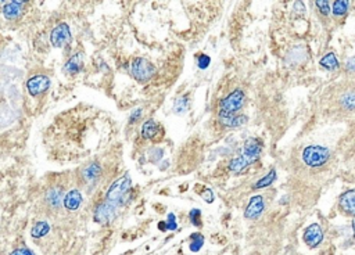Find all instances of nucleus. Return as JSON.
<instances>
[{"label":"nucleus","instance_id":"obj_23","mask_svg":"<svg viewBox=\"0 0 355 255\" xmlns=\"http://www.w3.org/2000/svg\"><path fill=\"white\" fill-rule=\"evenodd\" d=\"M204 241H205V239H204V236L201 235L200 232H197V233H193V235L190 236L189 250L192 251V252H198V251L203 248Z\"/></svg>","mask_w":355,"mask_h":255},{"label":"nucleus","instance_id":"obj_22","mask_svg":"<svg viewBox=\"0 0 355 255\" xmlns=\"http://www.w3.org/2000/svg\"><path fill=\"white\" fill-rule=\"evenodd\" d=\"M340 107L345 111L355 110V90H347L340 96Z\"/></svg>","mask_w":355,"mask_h":255},{"label":"nucleus","instance_id":"obj_31","mask_svg":"<svg viewBox=\"0 0 355 255\" xmlns=\"http://www.w3.org/2000/svg\"><path fill=\"white\" fill-rule=\"evenodd\" d=\"M201 199L207 203V204H211V203H214V200H215V196H214V192L211 189H208V187H205V189L203 190V193H201Z\"/></svg>","mask_w":355,"mask_h":255},{"label":"nucleus","instance_id":"obj_33","mask_svg":"<svg viewBox=\"0 0 355 255\" xmlns=\"http://www.w3.org/2000/svg\"><path fill=\"white\" fill-rule=\"evenodd\" d=\"M142 112H143L142 108H136V110H133L132 114H131V117H129V123L132 125V123L137 122V121H139V118L142 117Z\"/></svg>","mask_w":355,"mask_h":255},{"label":"nucleus","instance_id":"obj_11","mask_svg":"<svg viewBox=\"0 0 355 255\" xmlns=\"http://www.w3.org/2000/svg\"><path fill=\"white\" fill-rule=\"evenodd\" d=\"M265 209V200L261 194L253 196L249 201V205L244 211V218L249 220L258 219L261 214L264 212Z\"/></svg>","mask_w":355,"mask_h":255},{"label":"nucleus","instance_id":"obj_32","mask_svg":"<svg viewBox=\"0 0 355 255\" xmlns=\"http://www.w3.org/2000/svg\"><path fill=\"white\" fill-rule=\"evenodd\" d=\"M10 255H36L34 251L28 248V247H20V248H15L10 252Z\"/></svg>","mask_w":355,"mask_h":255},{"label":"nucleus","instance_id":"obj_20","mask_svg":"<svg viewBox=\"0 0 355 255\" xmlns=\"http://www.w3.org/2000/svg\"><path fill=\"white\" fill-rule=\"evenodd\" d=\"M49 233H50V225H49V222H46V220L36 222V224L32 226V229H31V236H32L34 239H43V237H46Z\"/></svg>","mask_w":355,"mask_h":255},{"label":"nucleus","instance_id":"obj_7","mask_svg":"<svg viewBox=\"0 0 355 255\" xmlns=\"http://www.w3.org/2000/svg\"><path fill=\"white\" fill-rule=\"evenodd\" d=\"M64 190L63 186H50L43 193V205L49 212H57L64 207Z\"/></svg>","mask_w":355,"mask_h":255},{"label":"nucleus","instance_id":"obj_2","mask_svg":"<svg viewBox=\"0 0 355 255\" xmlns=\"http://www.w3.org/2000/svg\"><path fill=\"white\" fill-rule=\"evenodd\" d=\"M131 192H132V179L129 172H125L118 179L112 180V183L107 189L106 197L103 201L112 205L114 208H124L131 197Z\"/></svg>","mask_w":355,"mask_h":255},{"label":"nucleus","instance_id":"obj_4","mask_svg":"<svg viewBox=\"0 0 355 255\" xmlns=\"http://www.w3.org/2000/svg\"><path fill=\"white\" fill-rule=\"evenodd\" d=\"M330 158V150L323 146H308L303 151V161L310 168H319Z\"/></svg>","mask_w":355,"mask_h":255},{"label":"nucleus","instance_id":"obj_26","mask_svg":"<svg viewBox=\"0 0 355 255\" xmlns=\"http://www.w3.org/2000/svg\"><path fill=\"white\" fill-rule=\"evenodd\" d=\"M348 7H350V2H347V0H337V2H333V5H332L333 16L335 17L345 16V13L348 11Z\"/></svg>","mask_w":355,"mask_h":255},{"label":"nucleus","instance_id":"obj_27","mask_svg":"<svg viewBox=\"0 0 355 255\" xmlns=\"http://www.w3.org/2000/svg\"><path fill=\"white\" fill-rule=\"evenodd\" d=\"M189 220L194 228H201L203 219H201V211L198 208H193L189 211Z\"/></svg>","mask_w":355,"mask_h":255},{"label":"nucleus","instance_id":"obj_18","mask_svg":"<svg viewBox=\"0 0 355 255\" xmlns=\"http://www.w3.org/2000/svg\"><path fill=\"white\" fill-rule=\"evenodd\" d=\"M83 68V54L82 53H76L72 57L68 58V61L64 66V71L70 75H76L79 74Z\"/></svg>","mask_w":355,"mask_h":255},{"label":"nucleus","instance_id":"obj_10","mask_svg":"<svg viewBox=\"0 0 355 255\" xmlns=\"http://www.w3.org/2000/svg\"><path fill=\"white\" fill-rule=\"evenodd\" d=\"M120 209L114 208L112 205L107 204L106 201H100L93 209V220L99 225H110L115 220Z\"/></svg>","mask_w":355,"mask_h":255},{"label":"nucleus","instance_id":"obj_15","mask_svg":"<svg viewBox=\"0 0 355 255\" xmlns=\"http://www.w3.org/2000/svg\"><path fill=\"white\" fill-rule=\"evenodd\" d=\"M24 6H25L24 2H7L3 5V16L9 21L17 20L22 14Z\"/></svg>","mask_w":355,"mask_h":255},{"label":"nucleus","instance_id":"obj_28","mask_svg":"<svg viewBox=\"0 0 355 255\" xmlns=\"http://www.w3.org/2000/svg\"><path fill=\"white\" fill-rule=\"evenodd\" d=\"M315 5H316V7H318V10H319L322 16H329L330 10H332L329 2H326V0H316Z\"/></svg>","mask_w":355,"mask_h":255},{"label":"nucleus","instance_id":"obj_8","mask_svg":"<svg viewBox=\"0 0 355 255\" xmlns=\"http://www.w3.org/2000/svg\"><path fill=\"white\" fill-rule=\"evenodd\" d=\"M72 42V34L70 29V25L66 22L57 24L50 32V43L51 46L56 49H63L68 46Z\"/></svg>","mask_w":355,"mask_h":255},{"label":"nucleus","instance_id":"obj_12","mask_svg":"<svg viewBox=\"0 0 355 255\" xmlns=\"http://www.w3.org/2000/svg\"><path fill=\"white\" fill-rule=\"evenodd\" d=\"M303 240L304 243L310 248H316L319 247L320 243L323 241V230L318 224L310 225L307 229L304 230V235H303Z\"/></svg>","mask_w":355,"mask_h":255},{"label":"nucleus","instance_id":"obj_35","mask_svg":"<svg viewBox=\"0 0 355 255\" xmlns=\"http://www.w3.org/2000/svg\"><path fill=\"white\" fill-rule=\"evenodd\" d=\"M351 226H352V235H354L355 237V216H354V219H352V222H351Z\"/></svg>","mask_w":355,"mask_h":255},{"label":"nucleus","instance_id":"obj_17","mask_svg":"<svg viewBox=\"0 0 355 255\" xmlns=\"http://www.w3.org/2000/svg\"><path fill=\"white\" fill-rule=\"evenodd\" d=\"M161 133V126L156 122L154 119H147L144 121L142 125V131H140V136L144 140H156L158 138V135Z\"/></svg>","mask_w":355,"mask_h":255},{"label":"nucleus","instance_id":"obj_9","mask_svg":"<svg viewBox=\"0 0 355 255\" xmlns=\"http://www.w3.org/2000/svg\"><path fill=\"white\" fill-rule=\"evenodd\" d=\"M51 86V79L47 75H43V74H38V75H34L31 77L28 81L25 82L26 92L29 93V96L32 97H39L42 96L43 93H46Z\"/></svg>","mask_w":355,"mask_h":255},{"label":"nucleus","instance_id":"obj_6","mask_svg":"<svg viewBox=\"0 0 355 255\" xmlns=\"http://www.w3.org/2000/svg\"><path fill=\"white\" fill-rule=\"evenodd\" d=\"M246 103V94L243 90L236 89L219 102V112L223 114H238Z\"/></svg>","mask_w":355,"mask_h":255},{"label":"nucleus","instance_id":"obj_25","mask_svg":"<svg viewBox=\"0 0 355 255\" xmlns=\"http://www.w3.org/2000/svg\"><path fill=\"white\" fill-rule=\"evenodd\" d=\"M275 180H276V169H271L268 174L265 175L264 178H261L257 183L254 184V189L268 187V186H271V184L274 183Z\"/></svg>","mask_w":355,"mask_h":255},{"label":"nucleus","instance_id":"obj_3","mask_svg":"<svg viewBox=\"0 0 355 255\" xmlns=\"http://www.w3.org/2000/svg\"><path fill=\"white\" fill-rule=\"evenodd\" d=\"M156 66L150 62L147 58L144 57H136L133 58L132 64H131V74L135 78V81L139 83H147L154 75H156Z\"/></svg>","mask_w":355,"mask_h":255},{"label":"nucleus","instance_id":"obj_14","mask_svg":"<svg viewBox=\"0 0 355 255\" xmlns=\"http://www.w3.org/2000/svg\"><path fill=\"white\" fill-rule=\"evenodd\" d=\"M218 121L225 128H239L243 126L244 123L247 122V117L246 115H238V114L218 112Z\"/></svg>","mask_w":355,"mask_h":255},{"label":"nucleus","instance_id":"obj_21","mask_svg":"<svg viewBox=\"0 0 355 255\" xmlns=\"http://www.w3.org/2000/svg\"><path fill=\"white\" fill-rule=\"evenodd\" d=\"M190 108V99H189L186 94H182V96H178L175 100H173L172 111L176 114V115H182L185 112L189 111Z\"/></svg>","mask_w":355,"mask_h":255},{"label":"nucleus","instance_id":"obj_19","mask_svg":"<svg viewBox=\"0 0 355 255\" xmlns=\"http://www.w3.org/2000/svg\"><path fill=\"white\" fill-rule=\"evenodd\" d=\"M319 66L325 68L328 71H337L340 68V62L337 60V57L333 51H329L328 54L322 57L319 60Z\"/></svg>","mask_w":355,"mask_h":255},{"label":"nucleus","instance_id":"obj_30","mask_svg":"<svg viewBox=\"0 0 355 255\" xmlns=\"http://www.w3.org/2000/svg\"><path fill=\"white\" fill-rule=\"evenodd\" d=\"M163 155L164 151L161 148H153L152 153H150V161H152L153 164H157L160 160L163 158Z\"/></svg>","mask_w":355,"mask_h":255},{"label":"nucleus","instance_id":"obj_34","mask_svg":"<svg viewBox=\"0 0 355 255\" xmlns=\"http://www.w3.org/2000/svg\"><path fill=\"white\" fill-rule=\"evenodd\" d=\"M345 70L350 72V74H355V57H351L345 62Z\"/></svg>","mask_w":355,"mask_h":255},{"label":"nucleus","instance_id":"obj_1","mask_svg":"<svg viewBox=\"0 0 355 255\" xmlns=\"http://www.w3.org/2000/svg\"><path fill=\"white\" fill-rule=\"evenodd\" d=\"M262 148H264V144L259 139H247L244 142L240 154L233 160H230L228 167L229 171L233 174H242L243 171L249 168L251 164H254L259 158V155L262 153Z\"/></svg>","mask_w":355,"mask_h":255},{"label":"nucleus","instance_id":"obj_24","mask_svg":"<svg viewBox=\"0 0 355 255\" xmlns=\"http://www.w3.org/2000/svg\"><path fill=\"white\" fill-rule=\"evenodd\" d=\"M158 229L161 232H167V230H176L178 229V222H176V216L172 212H169L167 216V219L161 220L158 222Z\"/></svg>","mask_w":355,"mask_h":255},{"label":"nucleus","instance_id":"obj_29","mask_svg":"<svg viewBox=\"0 0 355 255\" xmlns=\"http://www.w3.org/2000/svg\"><path fill=\"white\" fill-rule=\"evenodd\" d=\"M210 62H211V58H210V56H207V54H200V56H198L197 67L200 68V70H205V68H208Z\"/></svg>","mask_w":355,"mask_h":255},{"label":"nucleus","instance_id":"obj_16","mask_svg":"<svg viewBox=\"0 0 355 255\" xmlns=\"http://www.w3.org/2000/svg\"><path fill=\"white\" fill-rule=\"evenodd\" d=\"M339 205L343 212L355 216V190H347L341 194Z\"/></svg>","mask_w":355,"mask_h":255},{"label":"nucleus","instance_id":"obj_13","mask_svg":"<svg viewBox=\"0 0 355 255\" xmlns=\"http://www.w3.org/2000/svg\"><path fill=\"white\" fill-rule=\"evenodd\" d=\"M82 203H83V196L78 189H71L68 190L64 196V208L67 211H78L81 208Z\"/></svg>","mask_w":355,"mask_h":255},{"label":"nucleus","instance_id":"obj_5","mask_svg":"<svg viewBox=\"0 0 355 255\" xmlns=\"http://www.w3.org/2000/svg\"><path fill=\"white\" fill-rule=\"evenodd\" d=\"M103 175V168L100 163L97 161H93V163L86 164L85 167H82V169L79 171V183H81L82 187H87V189H92V187H96L99 180L102 179Z\"/></svg>","mask_w":355,"mask_h":255}]
</instances>
